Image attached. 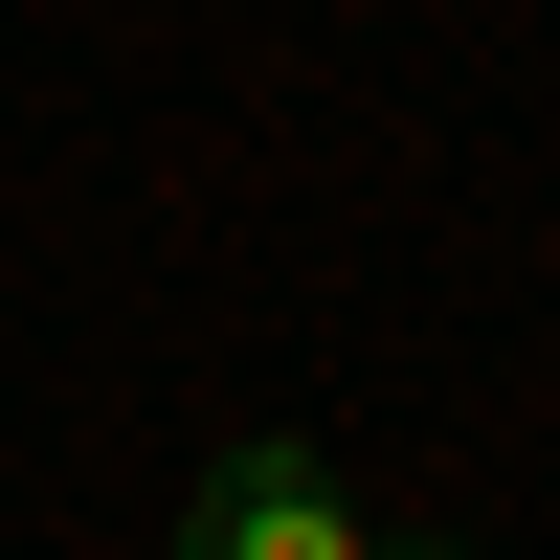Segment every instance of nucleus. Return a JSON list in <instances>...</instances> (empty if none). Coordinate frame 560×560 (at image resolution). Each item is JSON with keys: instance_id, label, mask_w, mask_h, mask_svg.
<instances>
[{"instance_id": "1", "label": "nucleus", "mask_w": 560, "mask_h": 560, "mask_svg": "<svg viewBox=\"0 0 560 560\" xmlns=\"http://www.w3.org/2000/svg\"><path fill=\"white\" fill-rule=\"evenodd\" d=\"M179 560H382V538H359V493L314 471L292 427H247L202 493H179Z\"/></svg>"}, {"instance_id": "2", "label": "nucleus", "mask_w": 560, "mask_h": 560, "mask_svg": "<svg viewBox=\"0 0 560 560\" xmlns=\"http://www.w3.org/2000/svg\"><path fill=\"white\" fill-rule=\"evenodd\" d=\"M382 560H448V538H382Z\"/></svg>"}]
</instances>
